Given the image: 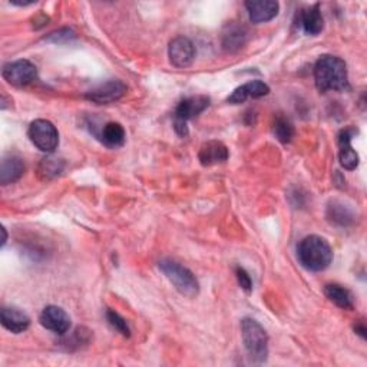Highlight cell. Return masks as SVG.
<instances>
[{
	"label": "cell",
	"instance_id": "1",
	"mask_svg": "<svg viewBox=\"0 0 367 367\" xmlns=\"http://www.w3.org/2000/svg\"><path fill=\"white\" fill-rule=\"evenodd\" d=\"M314 81L320 92H342L349 88V73L346 62L333 55L321 56L314 65Z\"/></svg>",
	"mask_w": 367,
	"mask_h": 367
},
{
	"label": "cell",
	"instance_id": "2",
	"mask_svg": "<svg viewBox=\"0 0 367 367\" xmlns=\"http://www.w3.org/2000/svg\"><path fill=\"white\" fill-rule=\"evenodd\" d=\"M297 259L306 270L320 273L332 264L333 251L324 238L318 236H309L297 245Z\"/></svg>",
	"mask_w": 367,
	"mask_h": 367
},
{
	"label": "cell",
	"instance_id": "3",
	"mask_svg": "<svg viewBox=\"0 0 367 367\" xmlns=\"http://www.w3.org/2000/svg\"><path fill=\"white\" fill-rule=\"evenodd\" d=\"M241 336L250 359L255 363H264L269 356V336L264 327L247 317L241 321Z\"/></svg>",
	"mask_w": 367,
	"mask_h": 367
},
{
	"label": "cell",
	"instance_id": "4",
	"mask_svg": "<svg viewBox=\"0 0 367 367\" xmlns=\"http://www.w3.org/2000/svg\"><path fill=\"white\" fill-rule=\"evenodd\" d=\"M160 270L169 280V283L179 291L182 296L195 297L200 292V283L195 276L186 267H182L176 262L164 259L160 262Z\"/></svg>",
	"mask_w": 367,
	"mask_h": 367
},
{
	"label": "cell",
	"instance_id": "5",
	"mask_svg": "<svg viewBox=\"0 0 367 367\" xmlns=\"http://www.w3.org/2000/svg\"><path fill=\"white\" fill-rule=\"evenodd\" d=\"M29 139L42 153L52 154L59 145V132L56 127L46 120H36L29 125Z\"/></svg>",
	"mask_w": 367,
	"mask_h": 367
},
{
	"label": "cell",
	"instance_id": "6",
	"mask_svg": "<svg viewBox=\"0 0 367 367\" xmlns=\"http://www.w3.org/2000/svg\"><path fill=\"white\" fill-rule=\"evenodd\" d=\"M2 77L12 86L23 88L30 85L38 78V69H36V66L30 60L19 59L15 62H9L4 66Z\"/></svg>",
	"mask_w": 367,
	"mask_h": 367
},
{
	"label": "cell",
	"instance_id": "7",
	"mask_svg": "<svg viewBox=\"0 0 367 367\" xmlns=\"http://www.w3.org/2000/svg\"><path fill=\"white\" fill-rule=\"evenodd\" d=\"M128 91V86L120 81V79H112L103 82L98 85L96 88L91 89L89 92L85 94V98L89 99L91 102L96 105H109L120 101Z\"/></svg>",
	"mask_w": 367,
	"mask_h": 367
},
{
	"label": "cell",
	"instance_id": "8",
	"mask_svg": "<svg viewBox=\"0 0 367 367\" xmlns=\"http://www.w3.org/2000/svg\"><path fill=\"white\" fill-rule=\"evenodd\" d=\"M168 56L175 67H188L195 59V46L188 38L178 36V38L169 42Z\"/></svg>",
	"mask_w": 367,
	"mask_h": 367
},
{
	"label": "cell",
	"instance_id": "9",
	"mask_svg": "<svg viewBox=\"0 0 367 367\" xmlns=\"http://www.w3.org/2000/svg\"><path fill=\"white\" fill-rule=\"evenodd\" d=\"M211 99L205 95H195L181 101L175 109L174 121H181L188 124V121L197 118L210 106Z\"/></svg>",
	"mask_w": 367,
	"mask_h": 367
},
{
	"label": "cell",
	"instance_id": "10",
	"mask_svg": "<svg viewBox=\"0 0 367 367\" xmlns=\"http://www.w3.org/2000/svg\"><path fill=\"white\" fill-rule=\"evenodd\" d=\"M41 324L51 332L56 335H66L70 328V317L69 314L58 306H48L44 309L39 317Z\"/></svg>",
	"mask_w": 367,
	"mask_h": 367
},
{
	"label": "cell",
	"instance_id": "11",
	"mask_svg": "<svg viewBox=\"0 0 367 367\" xmlns=\"http://www.w3.org/2000/svg\"><path fill=\"white\" fill-rule=\"evenodd\" d=\"M245 8L250 20L255 25L273 20L280 11L278 2H274V0H250V2H245Z\"/></svg>",
	"mask_w": 367,
	"mask_h": 367
},
{
	"label": "cell",
	"instance_id": "12",
	"mask_svg": "<svg viewBox=\"0 0 367 367\" xmlns=\"http://www.w3.org/2000/svg\"><path fill=\"white\" fill-rule=\"evenodd\" d=\"M354 135V128H346L339 134V160L342 167L347 171H353L359 165V154L352 146Z\"/></svg>",
	"mask_w": 367,
	"mask_h": 367
},
{
	"label": "cell",
	"instance_id": "13",
	"mask_svg": "<svg viewBox=\"0 0 367 367\" xmlns=\"http://www.w3.org/2000/svg\"><path fill=\"white\" fill-rule=\"evenodd\" d=\"M230 153L228 148L219 141H208L205 143H202L198 158L200 162L204 167H212L217 164H223L228 160Z\"/></svg>",
	"mask_w": 367,
	"mask_h": 367
},
{
	"label": "cell",
	"instance_id": "14",
	"mask_svg": "<svg viewBox=\"0 0 367 367\" xmlns=\"http://www.w3.org/2000/svg\"><path fill=\"white\" fill-rule=\"evenodd\" d=\"M269 94H270V88L267 84L262 81H251L234 89V92L227 98V102L231 105H240L245 102L248 98L259 99L267 96Z\"/></svg>",
	"mask_w": 367,
	"mask_h": 367
},
{
	"label": "cell",
	"instance_id": "15",
	"mask_svg": "<svg viewBox=\"0 0 367 367\" xmlns=\"http://www.w3.org/2000/svg\"><path fill=\"white\" fill-rule=\"evenodd\" d=\"M0 321L6 330L15 335L26 332L30 326L29 316L15 307H4L2 313H0Z\"/></svg>",
	"mask_w": 367,
	"mask_h": 367
},
{
	"label": "cell",
	"instance_id": "16",
	"mask_svg": "<svg viewBox=\"0 0 367 367\" xmlns=\"http://www.w3.org/2000/svg\"><path fill=\"white\" fill-rule=\"evenodd\" d=\"M25 174V162L16 155H6L0 164V184L9 186L22 178Z\"/></svg>",
	"mask_w": 367,
	"mask_h": 367
},
{
	"label": "cell",
	"instance_id": "17",
	"mask_svg": "<svg viewBox=\"0 0 367 367\" xmlns=\"http://www.w3.org/2000/svg\"><path fill=\"white\" fill-rule=\"evenodd\" d=\"M248 38V32L243 25L231 22L226 26L223 32V48L228 52H236L241 49Z\"/></svg>",
	"mask_w": 367,
	"mask_h": 367
},
{
	"label": "cell",
	"instance_id": "18",
	"mask_svg": "<svg viewBox=\"0 0 367 367\" xmlns=\"http://www.w3.org/2000/svg\"><path fill=\"white\" fill-rule=\"evenodd\" d=\"M326 297L343 310H352L354 306V297L346 287L340 284H327L324 287Z\"/></svg>",
	"mask_w": 367,
	"mask_h": 367
},
{
	"label": "cell",
	"instance_id": "19",
	"mask_svg": "<svg viewBox=\"0 0 367 367\" xmlns=\"http://www.w3.org/2000/svg\"><path fill=\"white\" fill-rule=\"evenodd\" d=\"M101 138H102V142L108 146V148L117 150V148H121V146L125 143L127 134H125V129L121 124L108 122L102 128Z\"/></svg>",
	"mask_w": 367,
	"mask_h": 367
},
{
	"label": "cell",
	"instance_id": "20",
	"mask_svg": "<svg viewBox=\"0 0 367 367\" xmlns=\"http://www.w3.org/2000/svg\"><path fill=\"white\" fill-rule=\"evenodd\" d=\"M300 19H302V26L307 34L317 36L318 33H321L324 27V20L320 11V5H314L303 11Z\"/></svg>",
	"mask_w": 367,
	"mask_h": 367
},
{
	"label": "cell",
	"instance_id": "21",
	"mask_svg": "<svg viewBox=\"0 0 367 367\" xmlns=\"http://www.w3.org/2000/svg\"><path fill=\"white\" fill-rule=\"evenodd\" d=\"M327 217L330 221L339 226H349L353 221V214L350 210L339 202H332L328 205Z\"/></svg>",
	"mask_w": 367,
	"mask_h": 367
},
{
	"label": "cell",
	"instance_id": "22",
	"mask_svg": "<svg viewBox=\"0 0 367 367\" xmlns=\"http://www.w3.org/2000/svg\"><path fill=\"white\" fill-rule=\"evenodd\" d=\"M273 134L281 143H290L295 136V127L285 117L278 115L273 125Z\"/></svg>",
	"mask_w": 367,
	"mask_h": 367
},
{
	"label": "cell",
	"instance_id": "23",
	"mask_svg": "<svg viewBox=\"0 0 367 367\" xmlns=\"http://www.w3.org/2000/svg\"><path fill=\"white\" fill-rule=\"evenodd\" d=\"M106 320H108L109 326H111L114 330H117L120 335H122L125 337H129L131 330H129L128 323L115 310H111V309L106 310Z\"/></svg>",
	"mask_w": 367,
	"mask_h": 367
},
{
	"label": "cell",
	"instance_id": "24",
	"mask_svg": "<svg viewBox=\"0 0 367 367\" xmlns=\"http://www.w3.org/2000/svg\"><path fill=\"white\" fill-rule=\"evenodd\" d=\"M75 38H77L75 32H72L70 29H60L58 32L51 33L46 38V41L53 42V44H66V42H70L72 39H75Z\"/></svg>",
	"mask_w": 367,
	"mask_h": 367
},
{
	"label": "cell",
	"instance_id": "25",
	"mask_svg": "<svg viewBox=\"0 0 367 367\" xmlns=\"http://www.w3.org/2000/svg\"><path fill=\"white\" fill-rule=\"evenodd\" d=\"M39 171H41V174H45V175L49 178V176L58 175V174L62 171V167H60L59 160L46 158V160H44V162L41 164Z\"/></svg>",
	"mask_w": 367,
	"mask_h": 367
},
{
	"label": "cell",
	"instance_id": "26",
	"mask_svg": "<svg viewBox=\"0 0 367 367\" xmlns=\"http://www.w3.org/2000/svg\"><path fill=\"white\" fill-rule=\"evenodd\" d=\"M236 276H237V280H238L240 287H241L245 292H251V290H252V280H251L250 274H248L243 267H237V269H236Z\"/></svg>",
	"mask_w": 367,
	"mask_h": 367
},
{
	"label": "cell",
	"instance_id": "27",
	"mask_svg": "<svg viewBox=\"0 0 367 367\" xmlns=\"http://www.w3.org/2000/svg\"><path fill=\"white\" fill-rule=\"evenodd\" d=\"M354 332L361 337V339H366V326H364V321H357L354 324Z\"/></svg>",
	"mask_w": 367,
	"mask_h": 367
}]
</instances>
